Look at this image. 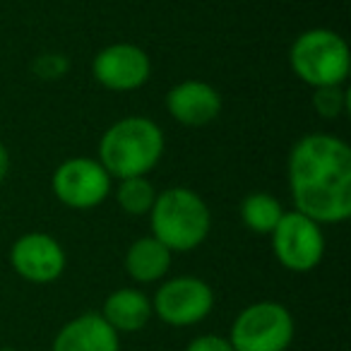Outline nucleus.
Here are the masks:
<instances>
[{
	"instance_id": "obj_14",
	"label": "nucleus",
	"mask_w": 351,
	"mask_h": 351,
	"mask_svg": "<svg viewBox=\"0 0 351 351\" xmlns=\"http://www.w3.org/2000/svg\"><path fill=\"white\" fill-rule=\"evenodd\" d=\"M171 250L154 236H142L128 248L125 272L137 284H154L171 269Z\"/></svg>"
},
{
	"instance_id": "obj_13",
	"label": "nucleus",
	"mask_w": 351,
	"mask_h": 351,
	"mask_svg": "<svg viewBox=\"0 0 351 351\" xmlns=\"http://www.w3.org/2000/svg\"><path fill=\"white\" fill-rule=\"evenodd\" d=\"M152 298L140 289H116L106 296L101 308V317L111 325L116 335H132L140 332L152 320Z\"/></svg>"
},
{
	"instance_id": "obj_8",
	"label": "nucleus",
	"mask_w": 351,
	"mask_h": 351,
	"mask_svg": "<svg viewBox=\"0 0 351 351\" xmlns=\"http://www.w3.org/2000/svg\"><path fill=\"white\" fill-rule=\"evenodd\" d=\"M111 181L99 159L73 156L53 171L51 188L58 202L70 210H94L111 195Z\"/></svg>"
},
{
	"instance_id": "obj_2",
	"label": "nucleus",
	"mask_w": 351,
	"mask_h": 351,
	"mask_svg": "<svg viewBox=\"0 0 351 351\" xmlns=\"http://www.w3.org/2000/svg\"><path fill=\"white\" fill-rule=\"evenodd\" d=\"M164 154V132L152 118L128 116L116 121L99 142V164L111 178L147 176Z\"/></svg>"
},
{
	"instance_id": "obj_20",
	"label": "nucleus",
	"mask_w": 351,
	"mask_h": 351,
	"mask_svg": "<svg viewBox=\"0 0 351 351\" xmlns=\"http://www.w3.org/2000/svg\"><path fill=\"white\" fill-rule=\"evenodd\" d=\"M8 171H10V154H8V147L0 142V183L5 181Z\"/></svg>"
},
{
	"instance_id": "obj_3",
	"label": "nucleus",
	"mask_w": 351,
	"mask_h": 351,
	"mask_svg": "<svg viewBox=\"0 0 351 351\" xmlns=\"http://www.w3.org/2000/svg\"><path fill=\"white\" fill-rule=\"evenodd\" d=\"M149 226L152 236L171 253H191L210 236L212 212L191 188H169L156 193L149 210Z\"/></svg>"
},
{
	"instance_id": "obj_17",
	"label": "nucleus",
	"mask_w": 351,
	"mask_h": 351,
	"mask_svg": "<svg viewBox=\"0 0 351 351\" xmlns=\"http://www.w3.org/2000/svg\"><path fill=\"white\" fill-rule=\"evenodd\" d=\"M313 108L322 118H339L349 108V97L341 87H317L313 89Z\"/></svg>"
},
{
	"instance_id": "obj_7",
	"label": "nucleus",
	"mask_w": 351,
	"mask_h": 351,
	"mask_svg": "<svg viewBox=\"0 0 351 351\" xmlns=\"http://www.w3.org/2000/svg\"><path fill=\"white\" fill-rule=\"evenodd\" d=\"M215 308V291L200 277H173L156 289L152 313L171 327H193L202 322Z\"/></svg>"
},
{
	"instance_id": "obj_11",
	"label": "nucleus",
	"mask_w": 351,
	"mask_h": 351,
	"mask_svg": "<svg viewBox=\"0 0 351 351\" xmlns=\"http://www.w3.org/2000/svg\"><path fill=\"white\" fill-rule=\"evenodd\" d=\"M166 108L171 118L188 128H202L221 113V94L202 80H186L169 89Z\"/></svg>"
},
{
	"instance_id": "obj_18",
	"label": "nucleus",
	"mask_w": 351,
	"mask_h": 351,
	"mask_svg": "<svg viewBox=\"0 0 351 351\" xmlns=\"http://www.w3.org/2000/svg\"><path fill=\"white\" fill-rule=\"evenodd\" d=\"M34 70L39 77L44 80H58V77H65V73L70 70V63L68 58L58 53H46V56H39V60L34 63Z\"/></svg>"
},
{
	"instance_id": "obj_5",
	"label": "nucleus",
	"mask_w": 351,
	"mask_h": 351,
	"mask_svg": "<svg viewBox=\"0 0 351 351\" xmlns=\"http://www.w3.org/2000/svg\"><path fill=\"white\" fill-rule=\"evenodd\" d=\"M293 315L277 301L245 306L231 322L229 341L234 351H287L293 341Z\"/></svg>"
},
{
	"instance_id": "obj_21",
	"label": "nucleus",
	"mask_w": 351,
	"mask_h": 351,
	"mask_svg": "<svg viewBox=\"0 0 351 351\" xmlns=\"http://www.w3.org/2000/svg\"><path fill=\"white\" fill-rule=\"evenodd\" d=\"M0 351H17V349H0Z\"/></svg>"
},
{
	"instance_id": "obj_16",
	"label": "nucleus",
	"mask_w": 351,
	"mask_h": 351,
	"mask_svg": "<svg viewBox=\"0 0 351 351\" xmlns=\"http://www.w3.org/2000/svg\"><path fill=\"white\" fill-rule=\"evenodd\" d=\"M116 200L125 215L142 217L149 215L152 205L156 200V191L147 176H135V178H121L116 188Z\"/></svg>"
},
{
	"instance_id": "obj_1",
	"label": "nucleus",
	"mask_w": 351,
	"mask_h": 351,
	"mask_svg": "<svg viewBox=\"0 0 351 351\" xmlns=\"http://www.w3.org/2000/svg\"><path fill=\"white\" fill-rule=\"evenodd\" d=\"M289 188L296 212L317 224L351 217V147L327 132L303 135L289 152Z\"/></svg>"
},
{
	"instance_id": "obj_15",
	"label": "nucleus",
	"mask_w": 351,
	"mask_h": 351,
	"mask_svg": "<svg viewBox=\"0 0 351 351\" xmlns=\"http://www.w3.org/2000/svg\"><path fill=\"white\" fill-rule=\"evenodd\" d=\"M282 217V202L269 193H250L241 202V219H243L245 229H250L253 234L269 236Z\"/></svg>"
},
{
	"instance_id": "obj_4",
	"label": "nucleus",
	"mask_w": 351,
	"mask_h": 351,
	"mask_svg": "<svg viewBox=\"0 0 351 351\" xmlns=\"http://www.w3.org/2000/svg\"><path fill=\"white\" fill-rule=\"evenodd\" d=\"M289 63L293 75L308 87H341L351 68L349 44L332 29H308L291 44Z\"/></svg>"
},
{
	"instance_id": "obj_12",
	"label": "nucleus",
	"mask_w": 351,
	"mask_h": 351,
	"mask_svg": "<svg viewBox=\"0 0 351 351\" xmlns=\"http://www.w3.org/2000/svg\"><path fill=\"white\" fill-rule=\"evenodd\" d=\"M51 351H121V335L111 330L101 313H82L60 327Z\"/></svg>"
},
{
	"instance_id": "obj_19",
	"label": "nucleus",
	"mask_w": 351,
	"mask_h": 351,
	"mask_svg": "<svg viewBox=\"0 0 351 351\" xmlns=\"http://www.w3.org/2000/svg\"><path fill=\"white\" fill-rule=\"evenodd\" d=\"M186 351H234L229 337L219 335H200L195 339L188 341Z\"/></svg>"
},
{
	"instance_id": "obj_10",
	"label": "nucleus",
	"mask_w": 351,
	"mask_h": 351,
	"mask_svg": "<svg viewBox=\"0 0 351 351\" xmlns=\"http://www.w3.org/2000/svg\"><path fill=\"white\" fill-rule=\"evenodd\" d=\"M10 265L25 282L51 284L65 272V250L53 236L32 231L12 243Z\"/></svg>"
},
{
	"instance_id": "obj_6",
	"label": "nucleus",
	"mask_w": 351,
	"mask_h": 351,
	"mask_svg": "<svg viewBox=\"0 0 351 351\" xmlns=\"http://www.w3.org/2000/svg\"><path fill=\"white\" fill-rule=\"evenodd\" d=\"M272 250L284 269L306 274L320 265L325 255V236L317 221L301 212H284L272 234Z\"/></svg>"
},
{
	"instance_id": "obj_9",
	"label": "nucleus",
	"mask_w": 351,
	"mask_h": 351,
	"mask_svg": "<svg viewBox=\"0 0 351 351\" xmlns=\"http://www.w3.org/2000/svg\"><path fill=\"white\" fill-rule=\"evenodd\" d=\"M92 75L111 92H135L145 87L152 75V60L135 44H111L94 56Z\"/></svg>"
}]
</instances>
